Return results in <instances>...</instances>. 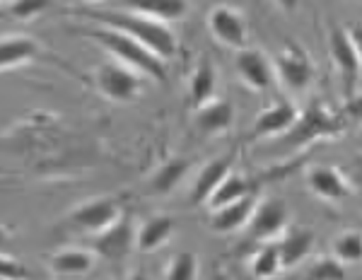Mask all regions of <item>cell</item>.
Here are the masks:
<instances>
[{
	"mask_svg": "<svg viewBox=\"0 0 362 280\" xmlns=\"http://www.w3.org/2000/svg\"><path fill=\"white\" fill-rule=\"evenodd\" d=\"M0 278L3 280H29V271L20 259H15V256H10V254H3L0 256Z\"/></svg>",
	"mask_w": 362,
	"mask_h": 280,
	"instance_id": "cell-30",
	"label": "cell"
},
{
	"mask_svg": "<svg viewBox=\"0 0 362 280\" xmlns=\"http://www.w3.org/2000/svg\"><path fill=\"white\" fill-rule=\"evenodd\" d=\"M189 167H191L189 160H184V157H172V160H167L165 165H160L155 169L153 179H150V189H153L155 194H172L181 184V179L186 177Z\"/></svg>",
	"mask_w": 362,
	"mask_h": 280,
	"instance_id": "cell-23",
	"label": "cell"
},
{
	"mask_svg": "<svg viewBox=\"0 0 362 280\" xmlns=\"http://www.w3.org/2000/svg\"><path fill=\"white\" fill-rule=\"evenodd\" d=\"M174 235V220L169 215H153L138 227V249L145 254L157 252L172 239Z\"/></svg>",
	"mask_w": 362,
	"mask_h": 280,
	"instance_id": "cell-21",
	"label": "cell"
},
{
	"mask_svg": "<svg viewBox=\"0 0 362 280\" xmlns=\"http://www.w3.org/2000/svg\"><path fill=\"white\" fill-rule=\"evenodd\" d=\"M215 92H218V68H215L208 58H203V61L194 68L191 80H189L191 107L198 112V109H203L206 104L215 102V99H218L215 97Z\"/></svg>",
	"mask_w": 362,
	"mask_h": 280,
	"instance_id": "cell-17",
	"label": "cell"
},
{
	"mask_svg": "<svg viewBox=\"0 0 362 280\" xmlns=\"http://www.w3.org/2000/svg\"><path fill=\"white\" fill-rule=\"evenodd\" d=\"M121 8L131 10L136 15H143L148 20L162 22V25H169L174 20H181L189 10V3L184 0H157V3H119Z\"/></svg>",
	"mask_w": 362,
	"mask_h": 280,
	"instance_id": "cell-22",
	"label": "cell"
},
{
	"mask_svg": "<svg viewBox=\"0 0 362 280\" xmlns=\"http://www.w3.org/2000/svg\"><path fill=\"white\" fill-rule=\"evenodd\" d=\"M297 121H300V109L293 102H288V99H280V102L266 107L264 112L256 116L251 133H254V138H280L288 136Z\"/></svg>",
	"mask_w": 362,
	"mask_h": 280,
	"instance_id": "cell-12",
	"label": "cell"
},
{
	"mask_svg": "<svg viewBox=\"0 0 362 280\" xmlns=\"http://www.w3.org/2000/svg\"><path fill=\"white\" fill-rule=\"evenodd\" d=\"M208 32L213 34V39H218L220 44L237 51L247 49L249 42V25L247 17L242 15V10L235 5H215L208 13Z\"/></svg>",
	"mask_w": 362,
	"mask_h": 280,
	"instance_id": "cell-5",
	"label": "cell"
},
{
	"mask_svg": "<svg viewBox=\"0 0 362 280\" xmlns=\"http://www.w3.org/2000/svg\"><path fill=\"white\" fill-rule=\"evenodd\" d=\"M307 186L312 189L314 196L324 198V201H331V203H338L343 198L350 196V182L348 177L341 172L338 167H312L307 172Z\"/></svg>",
	"mask_w": 362,
	"mask_h": 280,
	"instance_id": "cell-13",
	"label": "cell"
},
{
	"mask_svg": "<svg viewBox=\"0 0 362 280\" xmlns=\"http://www.w3.org/2000/svg\"><path fill=\"white\" fill-rule=\"evenodd\" d=\"M343 119L362 121V95H353L343 104Z\"/></svg>",
	"mask_w": 362,
	"mask_h": 280,
	"instance_id": "cell-31",
	"label": "cell"
},
{
	"mask_svg": "<svg viewBox=\"0 0 362 280\" xmlns=\"http://www.w3.org/2000/svg\"><path fill=\"white\" fill-rule=\"evenodd\" d=\"M329 54H331V61L338 70L343 80V90H346V97L350 99L355 95V85L360 80V70H362V63H360V56L353 46V39H350L348 29L346 27H331L329 32Z\"/></svg>",
	"mask_w": 362,
	"mask_h": 280,
	"instance_id": "cell-6",
	"label": "cell"
},
{
	"mask_svg": "<svg viewBox=\"0 0 362 280\" xmlns=\"http://www.w3.org/2000/svg\"><path fill=\"white\" fill-rule=\"evenodd\" d=\"M346 29H348L350 39H353V46H355V51H358L360 63H362V22H350Z\"/></svg>",
	"mask_w": 362,
	"mask_h": 280,
	"instance_id": "cell-33",
	"label": "cell"
},
{
	"mask_svg": "<svg viewBox=\"0 0 362 280\" xmlns=\"http://www.w3.org/2000/svg\"><path fill=\"white\" fill-rule=\"evenodd\" d=\"M235 70L244 85L254 92H264L276 80V66L261 49H242L235 54Z\"/></svg>",
	"mask_w": 362,
	"mask_h": 280,
	"instance_id": "cell-9",
	"label": "cell"
},
{
	"mask_svg": "<svg viewBox=\"0 0 362 280\" xmlns=\"http://www.w3.org/2000/svg\"><path fill=\"white\" fill-rule=\"evenodd\" d=\"M78 13L83 15L85 20L97 22V27L116 29V32L136 39V42H140L143 46H148L157 58H162V61H169V58L177 54V37L172 34L169 25H162V22H155L143 15L131 13V10L121 8L119 3L80 5Z\"/></svg>",
	"mask_w": 362,
	"mask_h": 280,
	"instance_id": "cell-1",
	"label": "cell"
},
{
	"mask_svg": "<svg viewBox=\"0 0 362 280\" xmlns=\"http://www.w3.org/2000/svg\"><path fill=\"white\" fill-rule=\"evenodd\" d=\"M133 249H138V230L128 218L92 239V252L107 261H124Z\"/></svg>",
	"mask_w": 362,
	"mask_h": 280,
	"instance_id": "cell-11",
	"label": "cell"
},
{
	"mask_svg": "<svg viewBox=\"0 0 362 280\" xmlns=\"http://www.w3.org/2000/svg\"><path fill=\"white\" fill-rule=\"evenodd\" d=\"M235 124V107L227 99H215L196 112V126L208 136L230 131Z\"/></svg>",
	"mask_w": 362,
	"mask_h": 280,
	"instance_id": "cell-20",
	"label": "cell"
},
{
	"mask_svg": "<svg viewBox=\"0 0 362 280\" xmlns=\"http://www.w3.org/2000/svg\"><path fill=\"white\" fill-rule=\"evenodd\" d=\"M83 34L92 42H97L112 56V61L124 63L131 70H136L138 75H145V78H153L157 83H165L167 80V66L162 58H157L148 46H143L136 39L126 37V34L116 32V29L109 27H92V29H83Z\"/></svg>",
	"mask_w": 362,
	"mask_h": 280,
	"instance_id": "cell-2",
	"label": "cell"
},
{
	"mask_svg": "<svg viewBox=\"0 0 362 280\" xmlns=\"http://www.w3.org/2000/svg\"><path fill=\"white\" fill-rule=\"evenodd\" d=\"M247 196H251V184L242 177V174H230V177L220 184V189L213 194L208 206L215 213V210L227 208V206H232V203H237V201H244Z\"/></svg>",
	"mask_w": 362,
	"mask_h": 280,
	"instance_id": "cell-24",
	"label": "cell"
},
{
	"mask_svg": "<svg viewBox=\"0 0 362 280\" xmlns=\"http://www.w3.org/2000/svg\"><path fill=\"white\" fill-rule=\"evenodd\" d=\"M305 280H348V273L336 256H319L309 264Z\"/></svg>",
	"mask_w": 362,
	"mask_h": 280,
	"instance_id": "cell-27",
	"label": "cell"
},
{
	"mask_svg": "<svg viewBox=\"0 0 362 280\" xmlns=\"http://www.w3.org/2000/svg\"><path fill=\"white\" fill-rule=\"evenodd\" d=\"M256 206H259V201L251 194L244 198V201H237L227 208L215 210L213 218H210V227H213L215 232H220V235H230V232L242 230V227H247L251 223V218H254V213H256Z\"/></svg>",
	"mask_w": 362,
	"mask_h": 280,
	"instance_id": "cell-16",
	"label": "cell"
},
{
	"mask_svg": "<svg viewBox=\"0 0 362 280\" xmlns=\"http://www.w3.org/2000/svg\"><path fill=\"white\" fill-rule=\"evenodd\" d=\"M334 256L343 266L362 264V232L348 230V232H343V235H338L334 242Z\"/></svg>",
	"mask_w": 362,
	"mask_h": 280,
	"instance_id": "cell-26",
	"label": "cell"
},
{
	"mask_svg": "<svg viewBox=\"0 0 362 280\" xmlns=\"http://www.w3.org/2000/svg\"><path fill=\"white\" fill-rule=\"evenodd\" d=\"M346 177H348L350 186H355V189H362V155H355L353 160H350Z\"/></svg>",
	"mask_w": 362,
	"mask_h": 280,
	"instance_id": "cell-32",
	"label": "cell"
},
{
	"mask_svg": "<svg viewBox=\"0 0 362 280\" xmlns=\"http://www.w3.org/2000/svg\"><path fill=\"white\" fill-rule=\"evenodd\" d=\"M95 85L99 95L112 99V102L126 104L133 102L140 95V90H143V75H138L136 70H131L124 63L107 61V63H99L95 68Z\"/></svg>",
	"mask_w": 362,
	"mask_h": 280,
	"instance_id": "cell-4",
	"label": "cell"
},
{
	"mask_svg": "<svg viewBox=\"0 0 362 280\" xmlns=\"http://www.w3.org/2000/svg\"><path fill=\"white\" fill-rule=\"evenodd\" d=\"M232 174V157H218V160H210L208 165H203V169L198 172L196 182H194V189H191V203H210L215 191L220 189V184L225 182L227 177Z\"/></svg>",
	"mask_w": 362,
	"mask_h": 280,
	"instance_id": "cell-14",
	"label": "cell"
},
{
	"mask_svg": "<svg viewBox=\"0 0 362 280\" xmlns=\"http://www.w3.org/2000/svg\"><path fill=\"white\" fill-rule=\"evenodd\" d=\"M317 235H314L309 227L293 225L285 230V235L278 239V249H280V259H283V268H295L307 259L312 252Z\"/></svg>",
	"mask_w": 362,
	"mask_h": 280,
	"instance_id": "cell-15",
	"label": "cell"
},
{
	"mask_svg": "<svg viewBox=\"0 0 362 280\" xmlns=\"http://www.w3.org/2000/svg\"><path fill=\"white\" fill-rule=\"evenodd\" d=\"M276 66V78L288 87L290 92H305L312 85L314 68L309 61L307 51L297 44H288L273 61Z\"/></svg>",
	"mask_w": 362,
	"mask_h": 280,
	"instance_id": "cell-7",
	"label": "cell"
},
{
	"mask_svg": "<svg viewBox=\"0 0 362 280\" xmlns=\"http://www.w3.org/2000/svg\"><path fill=\"white\" fill-rule=\"evenodd\" d=\"M121 218L124 215L114 198H90V201L75 206L70 213V223L85 232H92L95 237L114 227Z\"/></svg>",
	"mask_w": 362,
	"mask_h": 280,
	"instance_id": "cell-8",
	"label": "cell"
},
{
	"mask_svg": "<svg viewBox=\"0 0 362 280\" xmlns=\"http://www.w3.org/2000/svg\"><path fill=\"white\" fill-rule=\"evenodd\" d=\"M8 8V13L15 17V20H22V22H29L34 20V17H39L44 13L46 8H49V3H39V0H15V3H8L5 5Z\"/></svg>",
	"mask_w": 362,
	"mask_h": 280,
	"instance_id": "cell-29",
	"label": "cell"
},
{
	"mask_svg": "<svg viewBox=\"0 0 362 280\" xmlns=\"http://www.w3.org/2000/svg\"><path fill=\"white\" fill-rule=\"evenodd\" d=\"M97 254L92 249H61L51 256L49 266L51 271L58 273V276H66V278H78L85 276L95 268Z\"/></svg>",
	"mask_w": 362,
	"mask_h": 280,
	"instance_id": "cell-18",
	"label": "cell"
},
{
	"mask_svg": "<svg viewBox=\"0 0 362 280\" xmlns=\"http://www.w3.org/2000/svg\"><path fill=\"white\" fill-rule=\"evenodd\" d=\"M126 280H148V276H145V273H131V276H128Z\"/></svg>",
	"mask_w": 362,
	"mask_h": 280,
	"instance_id": "cell-34",
	"label": "cell"
},
{
	"mask_svg": "<svg viewBox=\"0 0 362 280\" xmlns=\"http://www.w3.org/2000/svg\"><path fill=\"white\" fill-rule=\"evenodd\" d=\"M283 271V259H280L278 242H268L251 259V273L256 280H271Z\"/></svg>",
	"mask_w": 362,
	"mask_h": 280,
	"instance_id": "cell-25",
	"label": "cell"
},
{
	"mask_svg": "<svg viewBox=\"0 0 362 280\" xmlns=\"http://www.w3.org/2000/svg\"><path fill=\"white\" fill-rule=\"evenodd\" d=\"M162 280H198V259L191 252H179L169 261Z\"/></svg>",
	"mask_w": 362,
	"mask_h": 280,
	"instance_id": "cell-28",
	"label": "cell"
},
{
	"mask_svg": "<svg viewBox=\"0 0 362 280\" xmlns=\"http://www.w3.org/2000/svg\"><path fill=\"white\" fill-rule=\"evenodd\" d=\"M288 220H290V213H288L285 201H280V198H266V201H261L259 206H256V213L249 223V232L254 239L268 244V242H273V239L285 235Z\"/></svg>",
	"mask_w": 362,
	"mask_h": 280,
	"instance_id": "cell-10",
	"label": "cell"
},
{
	"mask_svg": "<svg viewBox=\"0 0 362 280\" xmlns=\"http://www.w3.org/2000/svg\"><path fill=\"white\" fill-rule=\"evenodd\" d=\"M39 54H42V46L34 42V39L8 34V37L3 39V56H0V68H3L5 73H13L15 68L32 63Z\"/></svg>",
	"mask_w": 362,
	"mask_h": 280,
	"instance_id": "cell-19",
	"label": "cell"
},
{
	"mask_svg": "<svg viewBox=\"0 0 362 280\" xmlns=\"http://www.w3.org/2000/svg\"><path fill=\"white\" fill-rule=\"evenodd\" d=\"M343 128H346L343 116L331 114L324 104H312L307 112L300 114V121L295 124L293 131H290L288 136H283V145L302 148V145L317 143V140H321V138L341 136Z\"/></svg>",
	"mask_w": 362,
	"mask_h": 280,
	"instance_id": "cell-3",
	"label": "cell"
}]
</instances>
